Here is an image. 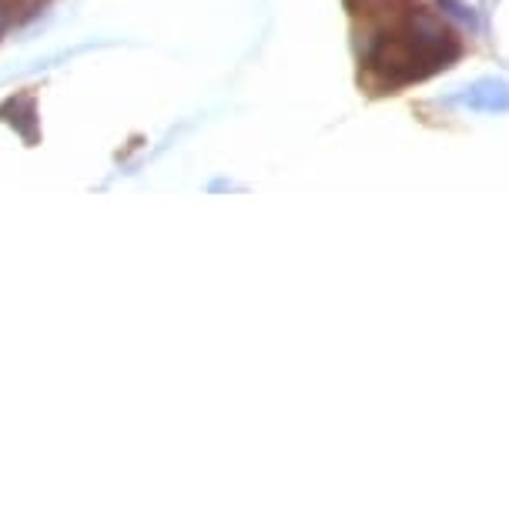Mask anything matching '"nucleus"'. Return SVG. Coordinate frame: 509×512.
Listing matches in <instances>:
<instances>
[{
  "label": "nucleus",
  "mask_w": 509,
  "mask_h": 512,
  "mask_svg": "<svg viewBox=\"0 0 509 512\" xmlns=\"http://www.w3.org/2000/svg\"><path fill=\"white\" fill-rule=\"evenodd\" d=\"M466 104L473 111H509V84L506 81H476L466 94Z\"/></svg>",
  "instance_id": "f257e3e1"
},
{
  "label": "nucleus",
  "mask_w": 509,
  "mask_h": 512,
  "mask_svg": "<svg viewBox=\"0 0 509 512\" xmlns=\"http://www.w3.org/2000/svg\"><path fill=\"white\" fill-rule=\"evenodd\" d=\"M439 11H446V14H453L459 24H466V27H476V17L469 7L463 4H456V0H439Z\"/></svg>",
  "instance_id": "f03ea898"
}]
</instances>
